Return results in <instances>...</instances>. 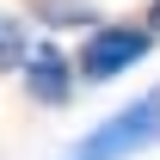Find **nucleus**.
<instances>
[{"label": "nucleus", "instance_id": "2", "mask_svg": "<svg viewBox=\"0 0 160 160\" xmlns=\"http://www.w3.org/2000/svg\"><path fill=\"white\" fill-rule=\"evenodd\" d=\"M148 49H154V31H142V25H99L92 37L80 43L74 74H80V80H92V86H105V80L129 74Z\"/></svg>", "mask_w": 160, "mask_h": 160}, {"label": "nucleus", "instance_id": "3", "mask_svg": "<svg viewBox=\"0 0 160 160\" xmlns=\"http://www.w3.org/2000/svg\"><path fill=\"white\" fill-rule=\"evenodd\" d=\"M19 80H25V92H31L37 105H68V92H74V62L62 56L56 43H31Z\"/></svg>", "mask_w": 160, "mask_h": 160}, {"label": "nucleus", "instance_id": "5", "mask_svg": "<svg viewBox=\"0 0 160 160\" xmlns=\"http://www.w3.org/2000/svg\"><path fill=\"white\" fill-rule=\"evenodd\" d=\"M37 19H49V25H92L99 31V6L92 0H37Z\"/></svg>", "mask_w": 160, "mask_h": 160}, {"label": "nucleus", "instance_id": "1", "mask_svg": "<svg viewBox=\"0 0 160 160\" xmlns=\"http://www.w3.org/2000/svg\"><path fill=\"white\" fill-rule=\"evenodd\" d=\"M148 142H160V86L142 92V99H129L123 111H111L105 123H92V129L68 148V160H129V154H142Z\"/></svg>", "mask_w": 160, "mask_h": 160}, {"label": "nucleus", "instance_id": "4", "mask_svg": "<svg viewBox=\"0 0 160 160\" xmlns=\"http://www.w3.org/2000/svg\"><path fill=\"white\" fill-rule=\"evenodd\" d=\"M25 56H31V31L12 6H0V74H19Z\"/></svg>", "mask_w": 160, "mask_h": 160}, {"label": "nucleus", "instance_id": "6", "mask_svg": "<svg viewBox=\"0 0 160 160\" xmlns=\"http://www.w3.org/2000/svg\"><path fill=\"white\" fill-rule=\"evenodd\" d=\"M148 31H160V0H154V12H148Z\"/></svg>", "mask_w": 160, "mask_h": 160}]
</instances>
